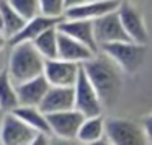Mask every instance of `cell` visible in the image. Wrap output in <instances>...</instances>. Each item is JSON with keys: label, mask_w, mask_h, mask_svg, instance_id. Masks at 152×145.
Segmentation results:
<instances>
[{"label": "cell", "mask_w": 152, "mask_h": 145, "mask_svg": "<svg viewBox=\"0 0 152 145\" xmlns=\"http://www.w3.org/2000/svg\"><path fill=\"white\" fill-rule=\"evenodd\" d=\"M85 75L96 90L102 104H111L116 101L121 90V70L105 54H96L88 62L82 64Z\"/></svg>", "instance_id": "obj_1"}, {"label": "cell", "mask_w": 152, "mask_h": 145, "mask_svg": "<svg viewBox=\"0 0 152 145\" xmlns=\"http://www.w3.org/2000/svg\"><path fill=\"white\" fill-rule=\"evenodd\" d=\"M10 56H8V67L7 73L15 85L31 80L34 77L43 75L44 62L41 54L34 49L31 43H21L10 46Z\"/></svg>", "instance_id": "obj_2"}, {"label": "cell", "mask_w": 152, "mask_h": 145, "mask_svg": "<svg viewBox=\"0 0 152 145\" xmlns=\"http://www.w3.org/2000/svg\"><path fill=\"white\" fill-rule=\"evenodd\" d=\"M100 52L111 59L124 73H136L142 67L145 59V46L136 44L132 41L103 44L100 46Z\"/></svg>", "instance_id": "obj_3"}, {"label": "cell", "mask_w": 152, "mask_h": 145, "mask_svg": "<svg viewBox=\"0 0 152 145\" xmlns=\"http://www.w3.org/2000/svg\"><path fill=\"white\" fill-rule=\"evenodd\" d=\"M105 137L111 145H151L142 124L121 117L105 121Z\"/></svg>", "instance_id": "obj_4"}, {"label": "cell", "mask_w": 152, "mask_h": 145, "mask_svg": "<svg viewBox=\"0 0 152 145\" xmlns=\"http://www.w3.org/2000/svg\"><path fill=\"white\" fill-rule=\"evenodd\" d=\"M74 109L83 114V117H92V116H100L103 111V104L100 99L96 90L90 83L88 77L85 75L82 65L79 70L75 83H74Z\"/></svg>", "instance_id": "obj_5"}, {"label": "cell", "mask_w": 152, "mask_h": 145, "mask_svg": "<svg viewBox=\"0 0 152 145\" xmlns=\"http://www.w3.org/2000/svg\"><path fill=\"white\" fill-rule=\"evenodd\" d=\"M36 135L13 112H5L0 119V145H30Z\"/></svg>", "instance_id": "obj_6"}, {"label": "cell", "mask_w": 152, "mask_h": 145, "mask_svg": "<svg viewBox=\"0 0 152 145\" xmlns=\"http://www.w3.org/2000/svg\"><path fill=\"white\" fill-rule=\"evenodd\" d=\"M93 34H95V41L98 44V49L103 44L129 41V38L126 36L124 30H123L121 21H119L118 10L93 20Z\"/></svg>", "instance_id": "obj_7"}, {"label": "cell", "mask_w": 152, "mask_h": 145, "mask_svg": "<svg viewBox=\"0 0 152 145\" xmlns=\"http://www.w3.org/2000/svg\"><path fill=\"white\" fill-rule=\"evenodd\" d=\"M80 65L61 59H53L44 62L43 77L49 86H74L79 77Z\"/></svg>", "instance_id": "obj_8"}, {"label": "cell", "mask_w": 152, "mask_h": 145, "mask_svg": "<svg viewBox=\"0 0 152 145\" xmlns=\"http://www.w3.org/2000/svg\"><path fill=\"white\" fill-rule=\"evenodd\" d=\"M83 114L77 109H69L62 112L48 114V122L51 129V137L56 138H75L80 125L83 122Z\"/></svg>", "instance_id": "obj_9"}, {"label": "cell", "mask_w": 152, "mask_h": 145, "mask_svg": "<svg viewBox=\"0 0 152 145\" xmlns=\"http://www.w3.org/2000/svg\"><path fill=\"white\" fill-rule=\"evenodd\" d=\"M118 17H119V21L123 25V30H124L126 36L129 38V41L145 46V43L149 39V34H147V28H145L142 15L132 5L121 2V5L118 8Z\"/></svg>", "instance_id": "obj_10"}, {"label": "cell", "mask_w": 152, "mask_h": 145, "mask_svg": "<svg viewBox=\"0 0 152 145\" xmlns=\"http://www.w3.org/2000/svg\"><path fill=\"white\" fill-rule=\"evenodd\" d=\"M57 31L66 36L72 38V39L82 43L87 46L92 52L98 54V44L95 41V34H93V21L90 20H69V18H62L57 23Z\"/></svg>", "instance_id": "obj_11"}, {"label": "cell", "mask_w": 152, "mask_h": 145, "mask_svg": "<svg viewBox=\"0 0 152 145\" xmlns=\"http://www.w3.org/2000/svg\"><path fill=\"white\" fill-rule=\"evenodd\" d=\"M121 5V0H88L85 4L79 5L74 8H67L64 18L69 20H96V18L103 17L116 12Z\"/></svg>", "instance_id": "obj_12"}, {"label": "cell", "mask_w": 152, "mask_h": 145, "mask_svg": "<svg viewBox=\"0 0 152 145\" xmlns=\"http://www.w3.org/2000/svg\"><path fill=\"white\" fill-rule=\"evenodd\" d=\"M38 108L46 116L74 109V86H49Z\"/></svg>", "instance_id": "obj_13"}, {"label": "cell", "mask_w": 152, "mask_h": 145, "mask_svg": "<svg viewBox=\"0 0 152 145\" xmlns=\"http://www.w3.org/2000/svg\"><path fill=\"white\" fill-rule=\"evenodd\" d=\"M95 56L96 54L92 52L82 43H79V41L72 39V38L59 33V36H57V59L82 65V64L88 62L90 59H93Z\"/></svg>", "instance_id": "obj_14"}, {"label": "cell", "mask_w": 152, "mask_h": 145, "mask_svg": "<svg viewBox=\"0 0 152 145\" xmlns=\"http://www.w3.org/2000/svg\"><path fill=\"white\" fill-rule=\"evenodd\" d=\"M48 90H49V83L46 82L43 75L17 85L18 106H36L38 108Z\"/></svg>", "instance_id": "obj_15"}, {"label": "cell", "mask_w": 152, "mask_h": 145, "mask_svg": "<svg viewBox=\"0 0 152 145\" xmlns=\"http://www.w3.org/2000/svg\"><path fill=\"white\" fill-rule=\"evenodd\" d=\"M59 21L61 20H54V18H48V17H43V15H38V17L28 20L23 25V28L13 38L8 39V46H15V44H21V43H33L41 33H44L49 28L57 26Z\"/></svg>", "instance_id": "obj_16"}, {"label": "cell", "mask_w": 152, "mask_h": 145, "mask_svg": "<svg viewBox=\"0 0 152 145\" xmlns=\"http://www.w3.org/2000/svg\"><path fill=\"white\" fill-rule=\"evenodd\" d=\"M15 116L20 121H23L28 127H31L36 134H44L51 137V129L49 122H48V116L36 106H17L13 109Z\"/></svg>", "instance_id": "obj_17"}, {"label": "cell", "mask_w": 152, "mask_h": 145, "mask_svg": "<svg viewBox=\"0 0 152 145\" xmlns=\"http://www.w3.org/2000/svg\"><path fill=\"white\" fill-rule=\"evenodd\" d=\"M105 121L106 119H103L102 114L85 117L79 129V132H77L75 138L82 145H87V144H92V142L105 137Z\"/></svg>", "instance_id": "obj_18"}, {"label": "cell", "mask_w": 152, "mask_h": 145, "mask_svg": "<svg viewBox=\"0 0 152 145\" xmlns=\"http://www.w3.org/2000/svg\"><path fill=\"white\" fill-rule=\"evenodd\" d=\"M18 106L17 85L12 82L7 70H0V111L12 112Z\"/></svg>", "instance_id": "obj_19"}, {"label": "cell", "mask_w": 152, "mask_h": 145, "mask_svg": "<svg viewBox=\"0 0 152 145\" xmlns=\"http://www.w3.org/2000/svg\"><path fill=\"white\" fill-rule=\"evenodd\" d=\"M57 36H59V33H57V28L54 26V28L46 30L44 33H41L31 43L44 60L57 59Z\"/></svg>", "instance_id": "obj_20"}, {"label": "cell", "mask_w": 152, "mask_h": 145, "mask_svg": "<svg viewBox=\"0 0 152 145\" xmlns=\"http://www.w3.org/2000/svg\"><path fill=\"white\" fill-rule=\"evenodd\" d=\"M0 12H2V21H4L2 33L5 34L7 39H10L23 28V25L26 21L13 10V7L8 4V0H0Z\"/></svg>", "instance_id": "obj_21"}, {"label": "cell", "mask_w": 152, "mask_h": 145, "mask_svg": "<svg viewBox=\"0 0 152 145\" xmlns=\"http://www.w3.org/2000/svg\"><path fill=\"white\" fill-rule=\"evenodd\" d=\"M39 4V15L54 20H62L66 15V4L64 0H38Z\"/></svg>", "instance_id": "obj_22"}, {"label": "cell", "mask_w": 152, "mask_h": 145, "mask_svg": "<svg viewBox=\"0 0 152 145\" xmlns=\"http://www.w3.org/2000/svg\"><path fill=\"white\" fill-rule=\"evenodd\" d=\"M8 4L13 7V10L25 21L39 15V4H38V0H8Z\"/></svg>", "instance_id": "obj_23"}, {"label": "cell", "mask_w": 152, "mask_h": 145, "mask_svg": "<svg viewBox=\"0 0 152 145\" xmlns=\"http://www.w3.org/2000/svg\"><path fill=\"white\" fill-rule=\"evenodd\" d=\"M51 145H82L77 138H56L51 137Z\"/></svg>", "instance_id": "obj_24"}, {"label": "cell", "mask_w": 152, "mask_h": 145, "mask_svg": "<svg viewBox=\"0 0 152 145\" xmlns=\"http://www.w3.org/2000/svg\"><path fill=\"white\" fill-rule=\"evenodd\" d=\"M142 127H144L145 135H147L149 142H151V145H152V114H149L147 117L142 121Z\"/></svg>", "instance_id": "obj_25"}, {"label": "cell", "mask_w": 152, "mask_h": 145, "mask_svg": "<svg viewBox=\"0 0 152 145\" xmlns=\"http://www.w3.org/2000/svg\"><path fill=\"white\" fill-rule=\"evenodd\" d=\"M30 145H51V137L44 134H38Z\"/></svg>", "instance_id": "obj_26"}, {"label": "cell", "mask_w": 152, "mask_h": 145, "mask_svg": "<svg viewBox=\"0 0 152 145\" xmlns=\"http://www.w3.org/2000/svg\"><path fill=\"white\" fill-rule=\"evenodd\" d=\"M88 0H64V4H66V10L67 8H74V7H79V5L85 4Z\"/></svg>", "instance_id": "obj_27"}, {"label": "cell", "mask_w": 152, "mask_h": 145, "mask_svg": "<svg viewBox=\"0 0 152 145\" xmlns=\"http://www.w3.org/2000/svg\"><path fill=\"white\" fill-rule=\"evenodd\" d=\"M87 145H111V142H110L106 137H102V138H98V140L92 142V144H87Z\"/></svg>", "instance_id": "obj_28"}, {"label": "cell", "mask_w": 152, "mask_h": 145, "mask_svg": "<svg viewBox=\"0 0 152 145\" xmlns=\"http://www.w3.org/2000/svg\"><path fill=\"white\" fill-rule=\"evenodd\" d=\"M5 46H8V39L5 38L4 33H0V52L5 49Z\"/></svg>", "instance_id": "obj_29"}, {"label": "cell", "mask_w": 152, "mask_h": 145, "mask_svg": "<svg viewBox=\"0 0 152 145\" xmlns=\"http://www.w3.org/2000/svg\"><path fill=\"white\" fill-rule=\"evenodd\" d=\"M4 30V21H2V12H0V33Z\"/></svg>", "instance_id": "obj_30"}]
</instances>
